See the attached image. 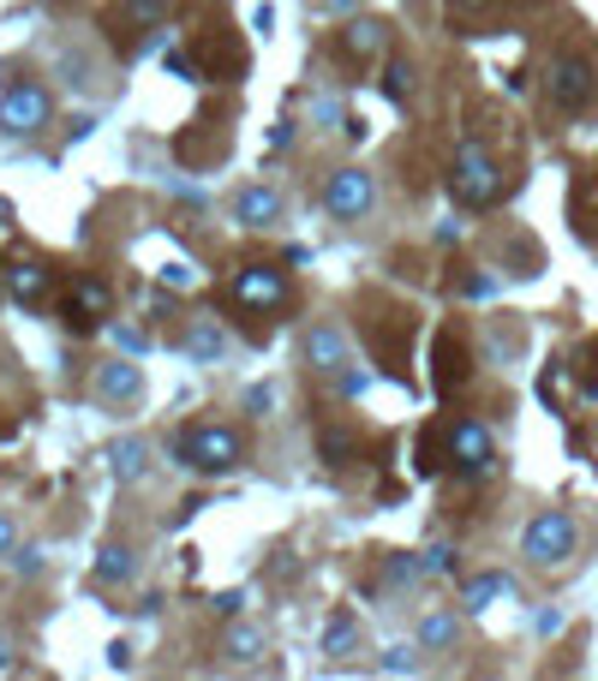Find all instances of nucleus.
Returning <instances> with one entry per match:
<instances>
[{
	"instance_id": "6ab92c4d",
	"label": "nucleus",
	"mask_w": 598,
	"mask_h": 681,
	"mask_svg": "<svg viewBox=\"0 0 598 681\" xmlns=\"http://www.w3.org/2000/svg\"><path fill=\"white\" fill-rule=\"evenodd\" d=\"M497 598H515V580H508V574H479V580H466V591H461V604L466 610H491V604Z\"/></svg>"
},
{
	"instance_id": "9d476101",
	"label": "nucleus",
	"mask_w": 598,
	"mask_h": 681,
	"mask_svg": "<svg viewBox=\"0 0 598 681\" xmlns=\"http://www.w3.org/2000/svg\"><path fill=\"white\" fill-rule=\"evenodd\" d=\"M66 329H78V335H91L102 329V317L114 311V293H108V281H96V275H78L72 281V293H66Z\"/></svg>"
},
{
	"instance_id": "5701e85b",
	"label": "nucleus",
	"mask_w": 598,
	"mask_h": 681,
	"mask_svg": "<svg viewBox=\"0 0 598 681\" xmlns=\"http://www.w3.org/2000/svg\"><path fill=\"white\" fill-rule=\"evenodd\" d=\"M419 651L426 646H389V658H377L384 675H419Z\"/></svg>"
},
{
	"instance_id": "bb28decb",
	"label": "nucleus",
	"mask_w": 598,
	"mask_h": 681,
	"mask_svg": "<svg viewBox=\"0 0 598 681\" xmlns=\"http://www.w3.org/2000/svg\"><path fill=\"white\" fill-rule=\"evenodd\" d=\"M12 551H19V521L0 509V562H12Z\"/></svg>"
},
{
	"instance_id": "ddd939ff",
	"label": "nucleus",
	"mask_w": 598,
	"mask_h": 681,
	"mask_svg": "<svg viewBox=\"0 0 598 681\" xmlns=\"http://www.w3.org/2000/svg\"><path fill=\"white\" fill-rule=\"evenodd\" d=\"M233 221H240V228H275V221H282V191L245 186L240 198H233Z\"/></svg>"
},
{
	"instance_id": "b1692460",
	"label": "nucleus",
	"mask_w": 598,
	"mask_h": 681,
	"mask_svg": "<svg viewBox=\"0 0 598 681\" xmlns=\"http://www.w3.org/2000/svg\"><path fill=\"white\" fill-rule=\"evenodd\" d=\"M426 568H431V562H419V556L401 551V556H389V574H384V580H389V586H419V574H426Z\"/></svg>"
},
{
	"instance_id": "f03ea898",
	"label": "nucleus",
	"mask_w": 598,
	"mask_h": 681,
	"mask_svg": "<svg viewBox=\"0 0 598 681\" xmlns=\"http://www.w3.org/2000/svg\"><path fill=\"white\" fill-rule=\"evenodd\" d=\"M174 454H180L192 472H210V479H222L245 461V437L233 431V425H186L180 442H174Z\"/></svg>"
},
{
	"instance_id": "423d86ee",
	"label": "nucleus",
	"mask_w": 598,
	"mask_h": 681,
	"mask_svg": "<svg viewBox=\"0 0 598 681\" xmlns=\"http://www.w3.org/2000/svg\"><path fill=\"white\" fill-rule=\"evenodd\" d=\"M324 210L335 221H371V210H377V174L359 168V161L335 168L329 186H324Z\"/></svg>"
},
{
	"instance_id": "2eb2a0df",
	"label": "nucleus",
	"mask_w": 598,
	"mask_h": 681,
	"mask_svg": "<svg viewBox=\"0 0 598 681\" xmlns=\"http://www.w3.org/2000/svg\"><path fill=\"white\" fill-rule=\"evenodd\" d=\"M150 467H156V449L144 437H126V442H114V449H108V472L120 484H144V479H150Z\"/></svg>"
},
{
	"instance_id": "f3484780",
	"label": "nucleus",
	"mask_w": 598,
	"mask_h": 681,
	"mask_svg": "<svg viewBox=\"0 0 598 681\" xmlns=\"http://www.w3.org/2000/svg\"><path fill=\"white\" fill-rule=\"evenodd\" d=\"M186 353H192L198 365H222V359H228V335L216 329L210 317H192V335H186Z\"/></svg>"
},
{
	"instance_id": "7ed1b4c3",
	"label": "nucleus",
	"mask_w": 598,
	"mask_h": 681,
	"mask_svg": "<svg viewBox=\"0 0 598 681\" xmlns=\"http://www.w3.org/2000/svg\"><path fill=\"white\" fill-rule=\"evenodd\" d=\"M449 198L466 203V210H485V203L503 198V168L491 161V150H479V144H461L455 161H449Z\"/></svg>"
},
{
	"instance_id": "20e7f679",
	"label": "nucleus",
	"mask_w": 598,
	"mask_h": 681,
	"mask_svg": "<svg viewBox=\"0 0 598 681\" xmlns=\"http://www.w3.org/2000/svg\"><path fill=\"white\" fill-rule=\"evenodd\" d=\"M54 121V96L49 84L36 78H12L7 91H0V132H12V138H36L42 126Z\"/></svg>"
},
{
	"instance_id": "a878e982",
	"label": "nucleus",
	"mask_w": 598,
	"mask_h": 681,
	"mask_svg": "<svg viewBox=\"0 0 598 681\" xmlns=\"http://www.w3.org/2000/svg\"><path fill=\"white\" fill-rule=\"evenodd\" d=\"M335 383V395H342V401H359V395L371 389V371H359V365H347L342 377H329Z\"/></svg>"
},
{
	"instance_id": "72a5a7b5",
	"label": "nucleus",
	"mask_w": 598,
	"mask_h": 681,
	"mask_svg": "<svg viewBox=\"0 0 598 681\" xmlns=\"http://www.w3.org/2000/svg\"><path fill=\"white\" fill-rule=\"evenodd\" d=\"M0 663H12V651H7V640H0Z\"/></svg>"
},
{
	"instance_id": "473e14b6",
	"label": "nucleus",
	"mask_w": 598,
	"mask_h": 681,
	"mask_svg": "<svg viewBox=\"0 0 598 681\" xmlns=\"http://www.w3.org/2000/svg\"><path fill=\"white\" fill-rule=\"evenodd\" d=\"M455 7H461V12H479V7H491V0H455Z\"/></svg>"
},
{
	"instance_id": "c756f323",
	"label": "nucleus",
	"mask_w": 598,
	"mask_h": 681,
	"mask_svg": "<svg viewBox=\"0 0 598 681\" xmlns=\"http://www.w3.org/2000/svg\"><path fill=\"white\" fill-rule=\"evenodd\" d=\"M359 7H366V0H317V12H342V19H354Z\"/></svg>"
},
{
	"instance_id": "2f4dec72",
	"label": "nucleus",
	"mask_w": 598,
	"mask_h": 681,
	"mask_svg": "<svg viewBox=\"0 0 598 681\" xmlns=\"http://www.w3.org/2000/svg\"><path fill=\"white\" fill-rule=\"evenodd\" d=\"M245 407H252V412H270L275 395H270V389H252V395H245Z\"/></svg>"
},
{
	"instance_id": "f257e3e1",
	"label": "nucleus",
	"mask_w": 598,
	"mask_h": 681,
	"mask_svg": "<svg viewBox=\"0 0 598 681\" xmlns=\"http://www.w3.org/2000/svg\"><path fill=\"white\" fill-rule=\"evenodd\" d=\"M580 551V521L568 509H538L527 526H521V556L533 568H568Z\"/></svg>"
},
{
	"instance_id": "412c9836",
	"label": "nucleus",
	"mask_w": 598,
	"mask_h": 681,
	"mask_svg": "<svg viewBox=\"0 0 598 681\" xmlns=\"http://www.w3.org/2000/svg\"><path fill=\"white\" fill-rule=\"evenodd\" d=\"M222 651L233 663H258L264 658V628H252V621H233V628L222 633Z\"/></svg>"
},
{
	"instance_id": "393cba45",
	"label": "nucleus",
	"mask_w": 598,
	"mask_h": 681,
	"mask_svg": "<svg viewBox=\"0 0 598 681\" xmlns=\"http://www.w3.org/2000/svg\"><path fill=\"white\" fill-rule=\"evenodd\" d=\"M324 646H329V658H347V651L359 646V628H354L347 616H335V621H329V633H324Z\"/></svg>"
},
{
	"instance_id": "39448f33",
	"label": "nucleus",
	"mask_w": 598,
	"mask_h": 681,
	"mask_svg": "<svg viewBox=\"0 0 598 681\" xmlns=\"http://www.w3.org/2000/svg\"><path fill=\"white\" fill-rule=\"evenodd\" d=\"M545 96L557 102L563 114H580L598 102V66L587 54H557V61L545 66Z\"/></svg>"
},
{
	"instance_id": "9b49d317",
	"label": "nucleus",
	"mask_w": 598,
	"mask_h": 681,
	"mask_svg": "<svg viewBox=\"0 0 598 681\" xmlns=\"http://www.w3.org/2000/svg\"><path fill=\"white\" fill-rule=\"evenodd\" d=\"M96 401L102 407H138L144 401V371L133 359H108L96 371Z\"/></svg>"
},
{
	"instance_id": "4be33fe9",
	"label": "nucleus",
	"mask_w": 598,
	"mask_h": 681,
	"mask_svg": "<svg viewBox=\"0 0 598 681\" xmlns=\"http://www.w3.org/2000/svg\"><path fill=\"white\" fill-rule=\"evenodd\" d=\"M437 365H443V371H437V389H461V383H466V347L455 335L437 340Z\"/></svg>"
},
{
	"instance_id": "4468645a",
	"label": "nucleus",
	"mask_w": 598,
	"mask_h": 681,
	"mask_svg": "<svg viewBox=\"0 0 598 681\" xmlns=\"http://www.w3.org/2000/svg\"><path fill=\"white\" fill-rule=\"evenodd\" d=\"M0 275H7V293H12L19 305H42V300H49V263H36V258H12Z\"/></svg>"
},
{
	"instance_id": "a211bd4d",
	"label": "nucleus",
	"mask_w": 598,
	"mask_h": 681,
	"mask_svg": "<svg viewBox=\"0 0 598 681\" xmlns=\"http://www.w3.org/2000/svg\"><path fill=\"white\" fill-rule=\"evenodd\" d=\"M133 574H138V551H133V544H108V551L96 556V580L102 586H133Z\"/></svg>"
},
{
	"instance_id": "1a4fd4ad",
	"label": "nucleus",
	"mask_w": 598,
	"mask_h": 681,
	"mask_svg": "<svg viewBox=\"0 0 598 681\" xmlns=\"http://www.w3.org/2000/svg\"><path fill=\"white\" fill-rule=\"evenodd\" d=\"M287 275L270 270V263H245L240 275H233V300H240L245 311H282L287 305Z\"/></svg>"
},
{
	"instance_id": "c85d7f7f",
	"label": "nucleus",
	"mask_w": 598,
	"mask_h": 681,
	"mask_svg": "<svg viewBox=\"0 0 598 681\" xmlns=\"http://www.w3.org/2000/svg\"><path fill=\"white\" fill-rule=\"evenodd\" d=\"M407 91H413V66H389V96L407 102Z\"/></svg>"
},
{
	"instance_id": "6e6552de",
	"label": "nucleus",
	"mask_w": 598,
	"mask_h": 681,
	"mask_svg": "<svg viewBox=\"0 0 598 681\" xmlns=\"http://www.w3.org/2000/svg\"><path fill=\"white\" fill-rule=\"evenodd\" d=\"M300 359H305V371H317V377H342L347 365H354V340H347V329L335 317H317L312 329L300 335Z\"/></svg>"
},
{
	"instance_id": "7c9ffc66",
	"label": "nucleus",
	"mask_w": 598,
	"mask_h": 681,
	"mask_svg": "<svg viewBox=\"0 0 598 681\" xmlns=\"http://www.w3.org/2000/svg\"><path fill=\"white\" fill-rule=\"evenodd\" d=\"M133 19L156 24V19H162V0H133Z\"/></svg>"
},
{
	"instance_id": "dca6fc26",
	"label": "nucleus",
	"mask_w": 598,
	"mask_h": 681,
	"mask_svg": "<svg viewBox=\"0 0 598 681\" xmlns=\"http://www.w3.org/2000/svg\"><path fill=\"white\" fill-rule=\"evenodd\" d=\"M419 646H426V651H455V646H461V616H455V604H443V610H426V616H419Z\"/></svg>"
},
{
	"instance_id": "aec40b11",
	"label": "nucleus",
	"mask_w": 598,
	"mask_h": 681,
	"mask_svg": "<svg viewBox=\"0 0 598 681\" xmlns=\"http://www.w3.org/2000/svg\"><path fill=\"white\" fill-rule=\"evenodd\" d=\"M54 66H61V78L78 84V91H91V84H96V54L91 49H72V42H61V49H54Z\"/></svg>"
},
{
	"instance_id": "cd10ccee",
	"label": "nucleus",
	"mask_w": 598,
	"mask_h": 681,
	"mask_svg": "<svg viewBox=\"0 0 598 681\" xmlns=\"http://www.w3.org/2000/svg\"><path fill=\"white\" fill-rule=\"evenodd\" d=\"M12 568H19V574H31V580H36V574L49 568V562H42V551L31 544V551H12Z\"/></svg>"
},
{
	"instance_id": "0eeeda50",
	"label": "nucleus",
	"mask_w": 598,
	"mask_h": 681,
	"mask_svg": "<svg viewBox=\"0 0 598 681\" xmlns=\"http://www.w3.org/2000/svg\"><path fill=\"white\" fill-rule=\"evenodd\" d=\"M449 467H455V479L479 484L497 472V442H491V431L479 419H455L449 425Z\"/></svg>"
},
{
	"instance_id": "f8f14e48",
	"label": "nucleus",
	"mask_w": 598,
	"mask_h": 681,
	"mask_svg": "<svg viewBox=\"0 0 598 681\" xmlns=\"http://www.w3.org/2000/svg\"><path fill=\"white\" fill-rule=\"evenodd\" d=\"M335 42H342V61L371 66L377 54L389 49V24H384V19H359V12H354V19L342 24V36H335Z\"/></svg>"
}]
</instances>
